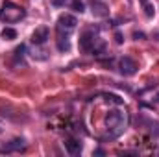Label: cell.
<instances>
[{
  "label": "cell",
  "mask_w": 159,
  "mask_h": 157,
  "mask_svg": "<svg viewBox=\"0 0 159 157\" xmlns=\"http://www.w3.org/2000/svg\"><path fill=\"white\" fill-rule=\"evenodd\" d=\"M70 7L76 11V13H83L85 11V4L81 0H70Z\"/></svg>",
  "instance_id": "13"
},
{
  "label": "cell",
  "mask_w": 159,
  "mask_h": 157,
  "mask_svg": "<svg viewBox=\"0 0 159 157\" xmlns=\"http://www.w3.org/2000/svg\"><path fill=\"white\" fill-rule=\"evenodd\" d=\"M65 146H67V152H69L70 155H78L80 152H81V144H80L78 141H74V139L67 141V142H65Z\"/></svg>",
  "instance_id": "9"
},
{
  "label": "cell",
  "mask_w": 159,
  "mask_h": 157,
  "mask_svg": "<svg viewBox=\"0 0 159 157\" xmlns=\"http://www.w3.org/2000/svg\"><path fill=\"white\" fill-rule=\"evenodd\" d=\"M122 41H124L122 34H120V32H117V34H115V43H117V44H122Z\"/></svg>",
  "instance_id": "15"
},
{
  "label": "cell",
  "mask_w": 159,
  "mask_h": 157,
  "mask_svg": "<svg viewBox=\"0 0 159 157\" xmlns=\"http://www.w3.org/2000/svg\"><path fill=\"white\" fill-rule=\"evenodd\" d=\"M76 24H78V20H76V17H72V15H69V13H63V15H59V19H57V28L63 32H72L74 28H76Z\"/></svg>",
  "instance_id": "4"
},
{
  "label": "cell",
  "mask_w": 159,
  "mask_h": 157,
  "mask_svg": "<svg viewBox=\"0 0 159 157\" xmlns=\"http://www.w3.org/2000/svg\"><path fill=\"white\" fill-rule=\"evenodd\" d=\"M156 100H157V104H159V92H157V98H156Z\"/></svg>",
  "instance_id": "17"
},
{
  "label": "cell",
  "mask_w": 159,
  "mask_h": 157,
  "mask_svg": "<svg viewBox=\"0 0 159 157\" xmlns=\"http://www.w3.org/2000/svg\"><path fill=\"white\" fill-rule=\"evenodd\" d=\"M26 17V11L24 7L13 4V2H4L0 6V20L7 22V24H15L19 20H22Z\"/></svg>",
  "instance_id": "2"
},
{
  "label": "cell",
  "mask_w": 159,
  "mask_h": 157,
  "mask_svg": "<svg viewBox=\"0 0 159 157\" xmlns=\"http://www.w3.org/2000/svg\"><path fill=\"white\" fill-rule=\"evenodd\" d=\"M144 37H146V35H144L143 32H133V39H137V41H143Z\"/></svg>",
  "instance_id": "14"
},
{
  "label": "cell",
  "mask_w": 159,
  "mask_h": 157,
  "mask_svg": "<svg viewBox=\"0 0 159 157\" xmlns=\"http://www.w3.org/2000/svg\"><path fill=\"white\" fill-rule=\"evenodd\" d=\"M57 48H59L61 52H69V50H70V41L67 39V37H59V39H57Z\"/></svg>",
  "instance_id": "11"
},
{
  "label": "cell",
  "mask_w": 159,
  "mask_h": 157,
  "mask_svg": "<svg viewBox=\"0 0 159 157\" xmlns=\"http://www.w3.org/2000/svg\"><path fill=\"white\" fill-rule=\"evenodd\" d=\"M48 37H50V32H48V28H37L34 34H32V43L34 44H44L46 41H48Z\"/></svg>",
  "instance_id": "8"
},
{
  "label": "cell",
  "mask_w": 159,
  "mask_h": 157,
  "mask_svg": "<svg viewBox=\"0 0 159 157\" xmlns=\"http://www.w3.org/2000/svg\"><path fill=\"white\" fill-rule=\"evenodd\" d=\"M2 37L6 41L17 39V30H13V28H4V30H2Z\"/></svg>",
  "instance_id": "10"
},
{
  "label": "cell",
  "mask_w": 159,
  "mask_h": 157,
  "mask_svg": "<svg viewBox=\"0 0 159 157\" xmlns=\"http://www.w3.org/2000/svg\"><path fill=\"white\" fill-rule=\"evenodd\" d=\"M26 148V142L24 139H13L11 142H7L6 146L0 148V154H11V152H20Z\"/></svg>",
  "instance_id": "6"
},
{
  "label": "cell",
  "mask_w": 159,
  "mask_h": 157,
  "mask_svg": "<svg viewBox=\"0 0 159 157\" xmlns=\"http://www.w3.org/2000/svg\"><path fill=\"white\" fill-rule=\"evenodd\" d=\"M141 4H143V7H144V13H146V17H154V13H156V9H154V6L148 2V0H141Z\"/></svg>",
  "instance_id": "12"
},
{
  "label": "cell",
  "mask_w": 159,
  "mask_h": 157,
  "mask_svg": "<svg viewBox=\"0 0 159 157\" xmlns=\"http://www.w3.org/2000/svg\"><path fill=\"white\" fill-rule=\"evenodd\" d=\"M96 44H102V43L98 41V37H96L93 32H85V34L80 37V48L85 50V52H91V50L96 52Z\"/></svg>",
  "instance_id": "3"
},
{
  "label": "cell",
  "mask_w": 159,
  "mask_h": 157,
  "mask_svg": "<svg viewBox=\"0 0 159 157\" xmlns=\"http://www.w3.org/2000/svg\"><path fill=\"white\" fill-rule=\"evenodd\" d=\"M52 2H54V4H56V6H61V4H63V2H65V0H52Z\"/></svg>",
  "instance_id": "16"
},
{
  "label": "cell",
  "mask_w": 159,
  "mask_h": 157,
  "mask_svg": "<svg viewBox=\"0 0 159 157\" xmlns=\"http://www.w3.org/2000/svg\"><path fill=\"white\" fill-rule=\"evenodd\" d=\"M119 67H120V74H124V76H133L137 72V63L131 57H122Z\"/></svg>",
  "instance_id": "5"
},
{
  "label": "cell",
  "mask_w": 159,
  "mask_h": 157,
  "mask_svg": "<svg viewBox=\"0 0 159 157\" xmlns=\"http://www.w3.org/2000/svg\"><path fill=\"white\" fill-rule=\"evenodd\" d=\"M91 11L94 17H107L109 15V7L100 0H91Z\"/></svg>",
  "instance_id": "7"
},
{
  "label": "cell",
  "mask_w": 159,
  "mask_h": 157,
  "mask_svg": "<svg viewBox=\"0 0 159 157\" xmlns=\"http://www.w3.org/2000/svg\"><path fill=\"white\" fill-rule=\"evenodd\" d=\"M106 128H107V137L109 139H117L126 129V113H122L119 109L109 111L106 115Z\"/></svg>",
  "instance_id": "1"
}]
</instances>
